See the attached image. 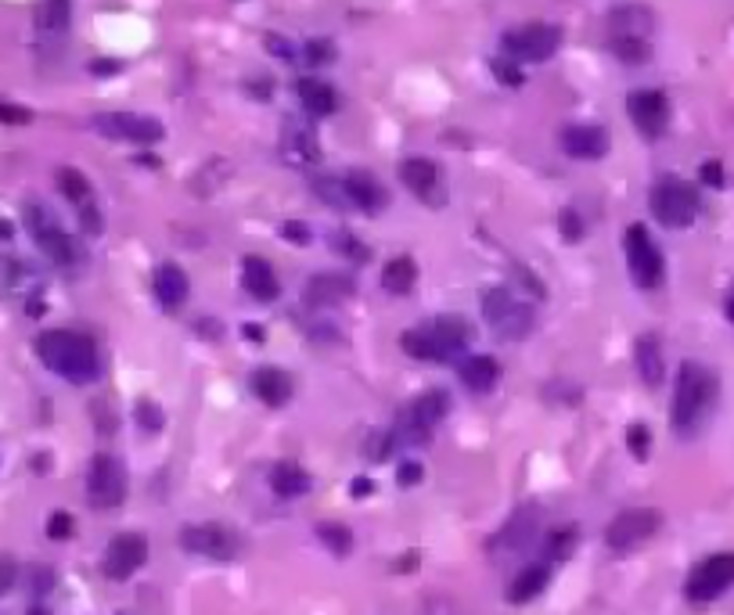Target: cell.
I'll return each mask as SVG.
<instances>
[{"label":"cell","mask_w":734,"mask_h":615,"mask_svg":"<svg viewBox=\"0 0 734 615\" xmlns=\"http://www.w3.org/2000/svg\"><path fill=\"white\" fill-rule=\"evenodd\" d=\"M717 396H720L717 371H709L699 360H684L677 385H673V407H670L673 432L677 436H699L702 428H706L709 414H713V407H717Z\"/></svg>","instance_id":"cell-1"},{"label":"cell","mask_w":734,"mask_h":615,"mask_svg":"<svg viewBox=\"0 0 734 615\" xmlns=\"http://www.w3.org/2000/svg\"><path fill=\"white\" fill-rule=\"evenodd\" d=\"M36 357L47 371H54L58 378L72 385H87L101 375V357L98 346L80 335V331L69 328H51L36 339Z\"/></svg>","instance_id":"cell-2"},{"label":"cell","mask_w":734,"mask_h":615,"mask_svg":"<svg viewBox=\"0 0 734 615\" xmlns=\"http://www.w3.org/2000/svg\"><path fill=\"white\" fill-rule=\"evenodd\" d=\"M479 306H483L486 324L508 342L529 339V331L537 324L533 306L522 303L519 295H515V288H508V285H490L483 295H479Z\"/></svg>","instance_id":"cell-3"},{"label":"cell","mask_w":734,"mask_h":615,"mask_svg":"<svg viewBox=\"0 0 734 615\" xmlns=\"http://www.w3.org/2000/svg\"><path fill=\"white\" fill-rule=\"evenodd\" d=\"M623 252H627V267L634 285L641 292H659L666 281V259L645 223H630L627 234H623Z\"/></svg>","instance_id":"cell-4"},{"label":"cell","mask_w":734,"mask_h":615,"mask_svg":"<svg viewBox=\"0 0 734 615\" xmlns=\"http://www.w3.org/2000/svg\"><path fill=\"white\" fill-rule=\"evenodd\" d=\"M26 227L33 234L36 249L44 252L54 267H80L83 263V249L76 245V238L69 231H62V223L54 220L44 205H26Z\"/></svg>","instance_id":"cell-5"},{"label":"cell","mask_w":734,"mask_h":615,"mask_svg":"<svg viewBox=\"0 0 734 615\" xmlns=\"http://www.w3.org/2000/svg\"><path fill=\"white\" fill-rule=\"evenodd\" d=\"M648 205H652V216L663 227H670V231H684V227H691L695 223V216H699L702 202H699V191L691 188V184H684V180L677 177H666L659 180L652 188V195H648Z\"/></svg>","instance_id":"cell-6"},{"label":"cell","mask_w":734,"mask_h":615,"mask_svg":"<svg viewBox=\"0 0 734 615\" xmlns=\"http://www.w3.org/2000/svg\"><path fill=\"white\" fill-rule=\"evenodd\" d=\"M659 529H663V515L655 508L619 511V515L609 522V529H605V544H609L616 554H630V551H637V547H645Z\"/></svg>","instance_id":"cell-7"},{"label":"cell","mask_w":734,"mask_h":615,"mask_svg":"<svg viewBox=\"0 0 734 615\" xmlns=\"http://www.w3.org/2000/svg\"><path fill=\"white\" fill-rule=\"evenodd\" d=\"M501 47L511 62H547L562 47V29L547 26V22H529V26L504 33Z\"/></svg>","instance_id":"cell-8"},{"label":"cell","mask_w":734,"mask_h":615,"mask_svg":"<svg viewBox=\"0 0 734 615\" xmlns=\"http://www.w3.org/2000/svg\"><path fill=\"white\" fill-rule=\"evenodd\" d=\"M731 587H734V554L724 551V554H709V558H702L691 569L688 583H684V594L695 605H709V601H717Z\"/></svg>","instance_id":"cell-9"},{"label":"cell","mask_w":734,"mask_h":615,"mask_svg":"<svg viewBox=\"0 0 734 615\" xmlns=\"http://www.w3.org/2000/svg\"><path fill=\"white\" fill-rule=\"evenodd\" d=\"M87 500L98 511H112L126 500V468L119 457L98 454L87 472Z\"/></svg>","instance_id":"cell-10"},{"label":"cell","mask_w":734,"mask_h":615,"mask_svg":"<svg viewBox=\"0 0 734 615\" xmlns=\"http://www.w3.org/2000/svg\"><path fill=\"white\" fill-rule=\"evenodd\" d=\"M94 130L101 137L126 144H159L166 137V126L155 116H137V112H101L94 116Z\"/></svg>","instance_id":"cell-11"},{"label":"cell","mask_w":734,"mask_h":615,"mask_svg":"<svg viewBox=\"0 0 734 615\" xmlns=\"http://www.w3.org/2000/svg\"><path fill=\"white\" fill-rule=\"evenodd\" d=\"M180 547L198 558H209V562H231L238 558V536L227 526H216V522H202V526H184L180 529Z\"/></svg>","instance_id":"cell-12"},{"label":"cell","mask_w":734,"mask_h":615,"mask_svg":"<svg viewBox=\"0 0 734 615\" xmlns=\"http://www.w3.org/2000/svg\"><path fill=\"white\" fill-rule=\"evenodd\" d=\"M58 191L72 202L76 216H80V227L87 234H101L105 220H101V209H98V198H94V188H90V180L83 177L80 170H72V166H62L58 170Z\"/></svg>","instance_id":"cell-13"},{"label":"cell","mask_w":734,"mask_h":615,"mask_svg":"<svg viewBox=\"0 0 734 615\" xmlns=\"http://www.w3.org/2000/svg\"><path fill=\"white\" fill-rule=\"evenodd\" d=\"M144 562H148V540L141 533H119L108 544L105 558H101V569H105L108 580H130Z\"/></svg>","instance_id":"cell-14"},{"label":"cell","mask_w":734,"mask_h":615,"mask_svg":"<svg viewBox=\"0 0 734 615\" xmlns=\"http://www.w3.org/2000/svg\"><path fill=\"white\" fill-rule=\"evenodd\" d=\"M627 112L634 119V126L645 137H663L666 126H670V101H666L663 90H634L627 98Z\"/></svg>","instance_id":"cell-15"},{"label":"cell","mask_w":734,"mask_h":615,"mask_svg":"<svg viewBox=\"0 0 734 615\" xmlns=\"http://www.w3.org/2000/svg\"><path fill=\"white\" fill-rule=\"evenodd\" d=\"M400 180L407 184V191H411L414 198H421V202H429V205L443 202V177H439V166L432 159H425V155L403 159Z\"/></svg>","instance_id":"cell-16"},{"label":"cell","mask_w":734,"mask_h":615,"mask_svg":"<svg viewBox=\"0 0 734 615\" xmlns=\"http://www.w3.org/2000/svg\"><path fill=\"white\" fill-rule=\"evenodd\" d=\"M562 148L565 155H573V159L583 162H594V159H605L612 148V137L605 126L598 123H580V126H565L562 130Z\"/></svg>","instance_id":"cell-17"},{"label":"cell","mask_w":734,"mask_h":615,"mask_svg":"<svg viewBox=\"0 0 734 615\" xmlns=\"http://www.w3.org/2000/svg\"><path fill=\"white\" fill-rule=\"evenodd\" d=\"M425 328H429V335H432V342H436L439 360H443V364H450V360L461 357L465 346H468V339H472V328H468L461 317H454V313H439L436 321L425 324Z\"/></svg>","instance_id":"cell-18"},{"label":"cell","mask_w":734,"mask_h":615,"mask_svg":"<svg viewBox=\"0 0 734 615\" xmlns=\"http://www.w3.org/2000/svg\"><path fill=\"white\" fill-rule=\"evenodd\" d=\"M342 188H346V198H350L353 209H360V213H382L385 202H389V195H385V188L378 184V177H371L367 170H350L346 177H342Z\"/></svg>","instance_id":"cell-19"},{"label":"cell","mask_w":734,"mask_h":615,"mask_svg":"<svg viewBox=\"0 0 734 615\" xmlns=\"http://www.w3.org/2000/svg\"><path fill=\"white\" fill-rule=\"evenodd\" d=\"M242 285L256 303H274V299L281 295L278 274H274V267H270L263 256H245L242 259Z\"/></svg>","instance_id":"cell-20"},{"label":"cell","mask_w":734,"mask_h":615,"mask_svg":"<svg viewBox=\"0 0 734 615\" xmlns=\"http://www.w3.org/2000/svg\"><path fill=\"white\" fill-rule=\"evenodd\" d=\"M353 295V281L342 274H314L306 281V306H317V310H328V306H339L346 303Z\"/></svg>","instance_id":"cell-21"},{"label":"cell","mask_w":734,"mask_h":615,"mask_svg":"<svg viewBox=\"0 0 734 615\" xmlns=\"http://www.w3.org/2000/svg\"><path fill=\"white\" fill-rule=\"evenodd\" d=\"M249 385H252V393L260 396L267 407H285V403L292 400V393H296V385H292L288 371H281V367H260V371H252Z\"/></svg>","instance_id":"cell-22"},{"label":"cell","mask_w":734,"mask_h":615,"mask_svg":"<svg viewBox=\"0 0 734 615\" xmlns=\"http://www.w3.org/2000/svg\"><path fill=\"white\" fill-rule=\"evenodd\" d=\"M188 295H191V281L177 263H162L155 270V299L162 303V310H180V306L188 303Z\"/></svg>","instance_id":"cell-23"},{"label":"cell","mask_w":734,"mask_h":615,"mask_svg":"<svg viewBox=\"0 0 734 615\" xmlns=\"http://www.w3.org/2000/svg\"><path fill=\"white\" fill-rule=\"evenodd\" d=\"M457 375H461V385L472 389V393H490L493 385L501 382V364L486 353H475V357H465L457 364Z\"/></svg>","instance_id":"cell-24"},{"label":"cell","mask_w":734,"mask_h":615,"mask_svg":"<svg viewBox=\"0 0 734 615\" xmlns=\"http://www.w3.org/2000/svg\"><path fill=\"white\" fill-rule=\"evenodd\" d=\"M612 36H630V40H648L655 29V15L641 4H623L609 15Z\"/></svg>","instance_id":"cell-25"},{"label":"cell","mask_w":734,"mask_h":615,"mask_svg":"<svg viewBox=\"0 0 734 615\" xmlns=\"http://www.w3.org/2000/svg\"><path fill=\"white\" fill-rule=\"evenodd\" d=\"M281 152H285L288 162H296V166H310V162L321 159V148H317L314 130L299 126L296 119H288L285 137H281Z\"/></svg>","instance_id":"cell-26"},{"label":"cell","mask_w":734,"mask_h":615,"mask_svg":"<svg viewBox=\"0 0 734 615\" xmlns=\"http://www.w3.org/2000/svg\"><path fill=\"white\" fill-rule=\"evenodd\" d=\"M547 580H551V565L547 562H537V565H526L522 572H515L508 583V601L511 605H526V601L540 598L547 587Z\"/></svg>","instance_id":"cell-27"},{"label":"cell","mask_w":734,"mask_h":615,"mask_svg":"<svg viewBox=\"0 0 734 615\" xmlns=\"http://www.w3.org/2000/svg\"><path fill=\"white\" fill-rule=\"evenodd\" d=\"M634 360H637V375H641V382H645L648 389L663 385L666 360H663V346H659V339H655V335H641V339H637Z\"/></svg>","instance_id":"cell-28"},{"label":"cell","mask_w":734,"mask_h":615,"mask_svg":"<svg viewBox=\"0 0 734 615\" xmlns=\"http://www.w3.org/2000/svg\"><path fill=\"white\" fill-rule=\"evenodd\" d=\"M299 90V101H303V108L310 112V116L324 119V116H332L335 108H339V94H335L332 83H324L317 80V76H303V80L296 83Z\"/></svg>","instance_id":"cell-29"},{"label":"cell","mask_w":734,"mask_h":615,"mask_svg":"<svg viewBox=\"0 0 734 615\" xmlns=\"http://www.w3.org/2000/svg\"><path fill=\"white\" fill-rule=\"evenodd\" d=\"M310 486H314V479H310L306 468H299L296 461H278L270 468V490L278 493V497L296 500V497H303V493H310Z\"/></svg>","instance_id":"cell-30"},{"label":"cell","mask_w":734,"mask_h":615,"mask_svg":"<svg viewBox=\"0 0 734 615\" xmlns=\"http://www.w3.org/2000/svg\"><path fill=\"white\" fill-rule=\"evenodd\" d=\"M533 536H537V508H533V504H526V508H522L519 515L511 518L508 526L501 529V536H497L493 544L504 547V551H522V547H526Z\"/></svg>","instance_id":"cell-31"},{"label":"cell","mask_w":734,"mask_h":615,"mask_svg":"<svg viewBox=\"0 0 734 615\" xmlns=\"http://www.w3.org/2000/svg\"><path fill=\"white\" fill-rule=\"evenodd\" d=\"M414 285H418V267L411 256H396L382 267V288L389 295H407Z\"/></svg>","instance_id":"cell-32"},{"label":"cell","mask_w":734,"mask_h":615,"mask_svg":"<svg viewBox=\"0 0 734 615\" xmlns=\"http://www.w3.org/2000/svg\"><path fill=\"white\" fill-rule=\"evenodd\" d=\"M72 22V0H44L36 8V29L44 36H62Z\"/></svg>","instance_id":"cell-33"},{"label":"cell","mask_w":734,"mask_h":615,"mask_svg":"<svg viewBox=\"0 0 734 615\" xmlns=\"http://www.w3.org/2000/svg\"><path fill=\"white\" fill-rule=\"evenodd\" d=\"M400 346H403V353H407V357H414V360H439V349H436V342H432V335H429V328H425V324H421V328L403 331Z\"/></svg>","instance_id":"cell-34"},{"label":"cell","mask_w":734,"mask_h":615,"mask_svg":"<svg viewBox=\"0 0 734 615\" xmlns=\"http://www.w3.org/2000/svg\"><path fill=\"white\" fill-rule=\"evenodd\" d=\"M612 54L623 65H645L652 58V44L648 40H630V36H612Z\"/></svg>","instance_id":"cell-35"},{"label":"cell","mask_w":734,"mask_h":615,"mask_svg":"<svg viewBox=\"0 0 734 615\" xmlns=\"http://www.w3.org/2000/svg\"><path fill=\"white\" fill-rule=\"evenodd\" d=\"M317 536H321V544L332 554H350L353 551V533L346 526H339V522H321V526H317Z\"/></svg>","instance_id":"cell-36"},{"label":"cell","mask_w":734,"mask_h":615,"mask_svg":"<svg viewBox=\"0 0 734 615\" xmlns=\"http://www.w3.org/2000/svg\"><path fill=\"white\" fill-rule=\"evenodd\" d=\"M573 547H576V529H555V533L544 536L547 562H562V558H569Z\"/></svg>","instance_id":"cell-37"},{"label":"cell","mask_w":734,"mask_h":615,"mask_svg":"<svg viewBox=\"0 0 734 615\" xmlns=\"http://www.w3.org/2000/svg\"><path fill=\"white\" fill-rule=\"evenodd\" d=\"M134 418H137V425L144 428V432H159L162 425H166V418H162V410L155 407L152 400H141L134 407Z\"/></svg>","instance_id":"cell-38"},{"label":"cell","mask_w":734,"mask_h":615,"mask_svg":"<svg viewBox=\"0 0 734 615\" xmlns=\"http://www.w3.org/2000/svg\"><path fill=\"white\" fill-rule=\"evenodd\" d=\"M493 76H497L504 87H522V83H526L519 62H511V58H493Z\"/></svg>","instance_id":"cell-39"},{"label":"cell","mask_w":734,"mask_h":615,"mask_svg":"<svg viewBox=\"0 0 734 615\" xmlns=\"http://www.w3.org/2000/svg\"><path fill=\"white\" fill-rule=\"evenodd\" d=\"M317 188V195L324 198V202L328 205H350V198H346V188H342V180H328V177H321L314 184Z\"/></svg>","instance_id":"cell-40"},{"label":"cell","mask_w":734,"mask_h":615,"mask_svg":"<svg viewBox=\"0 0 734 615\" xmlns=\"http://www.w3.org/2000/svg\"><path fill=\"white\" fill-rule=\"evenodd\" d=\"M0 123H8V126H26L33 123V112L22 105H11V101H0Z\"/></svg>","instance_id":"cell-41"},{"label":"cell","mask_w":734,"mask_h":615,"mask_svg":"<svg viewBox=\"0 0 734 615\" xmlns=\"http://www.w3.org/2000/svg\"><path fill=\"white\" fill-rule=\"evenodd\" d=\"M558 227H562L565 241H580L583 238V223H580V213H576V209H565V213L558 216Z\"/></svg>","instance_id":"cell-42"},{"label":"cell","mask_w":734,"mask_h":615,"mask_svg":"<svg viewBox=\"0 0 734 615\" xmlns=\"http://www.w3.org/2000/svg\"><path fill=\"white\" fill-rule=\"evenodd\" d=\"M335 58V47L328 44V40H310L306 44V62L310 65H324V62H332Z\"/></svg>","instance_id":"cell-43"},{"label":"cell","mask_w":734,"mask_h":615,"mask_svg":"<svg viewBox=\"0 0 734 615\" xmlns=\"http://www.w3.org/2000/svg\"><path fill=\"white\" fill-rule=\"evenodd\" d=\"M627 446L634 450V457H641V461H645V457H648V428L645 425H630L627 428Z\"/></svg>","instance_id":"cell-44"},{"label":"cell","mask_w":734,"mask_h":615,"mask_svg":"<svg viewBox=\"0 0 734 615\" xmlns=\"http://www.w3.org/2000/svg\"><path fill=\"white\" fill-rule=\"evenodd\" d=\"M69 533H72V518L65 515V511H54V515L47 518V536H51V540H65Z\"/></svg>","instance_id":"cell-45"},{"label":"cell","mask_w":734,"mask_h":615,"mask_svg":"<svg viewBox=\"0 0 734 615\" xmlns=\"http://www.w3.org/2000/svg\"><path fill=\"white\" fill-rule=\"evenodd\" d=\"M332 245H335V249H339V252H346V256H350L353 263H360V259L367 256V249H364V245H357V241H353L350 234H339V238H335Z\"/></svg>","instance_id":"cell-46"},{"label":"cell","mask_w":734,"mask_h":615,"mask_svg":"<svg viewBox=\"0 0 734 615\" xmlns=\"http://www.w3.org/2000/svg\"><path fill=\"white\" fill-rule=\"evenodd\" d=\"M699 177H702V184H709V188H724V166H720V162H702Z\"/></svg>","instance_id":"cell-47"},{"label":"cell","mask_w":734,"mask_h":615,"mask_svg":"<svg viewBox=\"0 0 734 615\" xmlns=\"http://www.w3.org/2000/svg\"><path fill=\"white\" fill-rule=\"evenodd\" d=\"M281 234H285L288 241H296V245H306V241H310V227H306V223H299V220L281 223Z\"/></svg>","instance_id":"cell-48"},{"label":"cell","mask_w":734,"mask_h":615,"mask_svg":"<svg viewBox=\"0 0 734 615\" xmlns=\"http://www.w3.org/2000/svg\"><path fill=\"white\" fill-rule=\"evenodd\" d=\"M421 475H425V472H421V464H414V461H407V464H403V468H400V482H403V486H414V482H418Z\"/></svg>","instance_id":"cell-49"},{"label":"cell","mask_w":734,"mask_h":615,"mask_svg":"<svg viewBox=\"0 0 734 615\" xmlns=\"http://www.w3.org/2000/svg\"><path fill=\"white\" fill-rule=\"evenodd\" d=\"M11 587H15V569H11L8 562H0V598H4Z\"/></svg>","instance_id":"cell-50"},{"label":"cell","mask_w":734,"mask_h":615,"mask_svg":"<svg viewBox=\"0 0 734 615\" xmlns=\"http://www.w3.org/2000/svg\"><path fill=\"white\" fill-rule=\"evenodd\" d=\"M267 47L274 54H281V58H285V62H292V47L285 44V40H281V36H267Z\"/></svg>","instance_id":"cell-51"},{"label":"cell","mask_w":734,"mask_h":615,"mask_svg":"<svg viewBox=\"0 0 734 615\" xmlns=\"http://www.w3.org/2000/svg\"><path fill=\"white\" fill-rule=\"evenodd\" d=\"M371 490H375V482H371V479H353V497H367V493H371Z\"/></svg>","instance_id":"cell-52"},{"label":"cell","mask_w":734,"mask_h":615,"mask_svg":"<svg viewBox=\"0 0 734 615\" xmlns=\"http://www.w3.org/2000/svg\"><path fill=\"white\" fill-rule=\"evenodd\" d=\"M724 313H727V321L734 324V285L727 288V299H724Z\"/></svg>","instance_id":"cell-53"},{"label":"cell","mask_w":734,"mask_h":615,"mask_svg":"<svg viewBox=\"0 0 734 615\" xmlns=\"http://www.w3.org/2000/svg\"><path fill=\"white\" fill-rule=\"evenodd\" d=\"M94 72H101V76L105 72H119V62H94Z\"/></svg>","instance_id":"cell-54"},{"label":"cell","mask_w":734,"mask_h":615,"mask_svg":"<svg viewBox=\"0 0 734 615\" xmlns=\"http://www.w3.org/2000/svg\"><path fill=\"white\" fill-rule=\"evenodd\" d=\"M8 238H11V223L0 220V241H8Z\"/></svg>","instance_id":"cell-55"},{"label":"cell","mask_w":734,"mask_h":615,"mask_svg":"<svg viewBox=\"0 0 734 615\" xmlns=\"http://www.w3.org/2000/svg\"><path fill=\"white\" fill-rule=\"evenodd\" d=\"M29 615H47V612H44V608H33V612H29Z\"/></svg>","instance_id":"cell-56"}]
</instances>
